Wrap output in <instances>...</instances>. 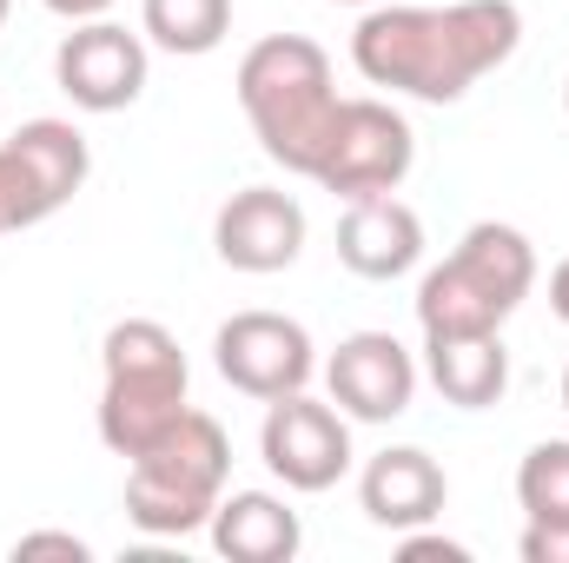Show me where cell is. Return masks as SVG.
Segmentation results:
<instances>
[{
	"label": "cell",
	"instance_id": "cell-1",
	"mask_svg": "<svg viewBox=\"0 0 569 563\" xmlns=\"http://www.w3.org/2000/svg\"><path fill=\"white\" fill-rule=\"evenodd\" d=\"M523 47L517 0H450V7H365L351 60L371 87L411 93L425 107H457L483 73Z\"/></svg>",
	"mask_w": 569,
	"mask_h": 563
},
{
	"label": "cell",
	"instance_id": "cell-2",
	"mask_svg": "<svg viewBox=\"0 0 569 563\" xmlns=\"http://www.w3.org/2000/svg\"><path fill=\"white\" fill-rule=\"evenodd\" d=\"M232 87H239V107H246L259 146H266V159L311 179L331 127H338V107H345L325 47L305 40V33H266L259 47H246Z\"/></svg>",
	"mask_w": 569,
	"mask_h": 563
},
{
	"label": "cell",
	"instance_id": "cell-3",
	"mask_svg": "<svg viewBox=\"0 0 569 563\" xmlns=\"http://www.w3.org/2000/svg\"><path fill=\"white\" fill-rule=\"evenodd\" d=\"M100 444L127 464L192 412V365L159 318H120L100 345Z\"/></svg>",
	"mask_w": 569,
	"mask_h": 563
},
{
	"label": "cell",
	"instance_id": "cell-4",
	"mask_svg": "<svg viewBox=\"0 0 569 563\" xmlns=\"http://www.w3.org/2000/svg\"><path fill=\"white\" fill-rule=\"evenodd\" d=\"M530 285H537V246L503 219H477L443 253V266L418 279V325L425 338L503 332V318L530 298Z\"/></svg>",
	"mask_w": 569,
	"mask_h": 563
},
{
	"label": "cell",
	"instance_id": "cell-5",
	"mask_svg": "<svg viewBox=\"0 0 569 563\" xmlns=\"http://www.w3.org/2000/svg\"><path fill=\"white\" fill-rule=\"evenodd\" d=\"M232 484V437L206 412H186L159 444L127 464V517L146 537H192L212 524Z\"/></svg>",
	"mask_w": 569,
	"mask_h": 563
},
{
	"label": "cell",
	"instance_id": "cell-6",
	"mask_svg": "<svg viewBox=\"0 0 569 563\" xmlns=\"http://www.w3.org/2000/svg\"><path fill=\"white\" fill-rule=\"evenodd\" d=\"M411 166H418V134L391 100H345L311 179L331 199H371V192H398Z\"/></svg>",
	"mask_w": 569,
	"mask_h": 563
},
{
	"label": "cell",
	"instance_id": "cell-7",
	"mask_svg": "<svg viewBox=\"0 0 569 563\" xmlns=\"http://www.w3.org/2000/svg\"><path fill=\"white\" fill-rule=\"evenodd\" d=\"M212 365L232 392L272 405V398H291L311 385L318 372V345L298 318L284 312H232L219 332H212Z\"/></svg>",
	"mask_w": 569,
	"mask_h": 563
},
{
	"label": "cell",
	"instance_id": "cell-8",
	"mask_svg": "<svg viewBox=\"0 0 569 563\" xmlns=\"http://www.w3.org/2000/svg\"><path fill=\"white\" fill-rule=\"evenodd\" d=\"M259 457H266V471L284 491L318 497V491H331L351 471V418L338 405L311 398V392L272 398L266 424H259Z\"/></svg>",
	"mask_w": 569,
	"mask_h": 563
},
{
	"label": "cell",
	"instance_id": "cell-9",
	"mask_svg": "<svg viewBox=\"0 0 569 563\" xmlns=\"http://www.w3.org/2000/svg\"><path fill=\"white\" fill-rule=\"evenodd\" d=\"M146 33H127L120 20H73V33L53 53V80L80 113H127L146 93Z\"/></svg>",
	"mask_w": 569,
	"mask_h": 563
},
{
	"label": "cell",
	"instance_id": "cell-10",
	"mask_svg": "<svg viewBox=\"0 0 569 563\" xmlns=\"http://www.w3.org/2000/svg\"><path fill=\"white\" fill-rule=\"evenodd\" d=\"M325 392L351 424H391L418 398V358L391 332H351L325 358Z\"/></svg>",
	"mask_w": 569,
	"mask_h": 563
},
{
	"label": "cell",
	"instance_id": "cell-11",
	"mask_svg": "<svg viewBox=\"0 0 569 563\" xmlns=\"http://www.w3.org/2000/svg\"><path fill=\"white\" fill-rule=\"evenodd\" d=\"M212 246H219V259L232 273H252V279L284 273L305 253V206L291 192H279V186H246V192H232L219 206Z\"/></svg>",
	"mask_w": 569,
	"mask_h": 563
},
{
	"label": "cell",
	"instance_id": "cell-12",
	"mask_svg": "<svg viewBox=\"0 0 569 563\" xmlns=\"http://www.w3.org/2000/svg\"><path fill=\"white\" fill-rule=\"evenodd\" d=\"M418 259H425V219L398 192L345 199V219H338V266L345 273L385 285V279H405Z\"/></svg>",
	"mask_w": 569,
	"mask_h": 563
},
{
	"label": "cell",
	"instance_id": "cell-13",
	"mask_svg": "<svg viewBox=\"0 0 569 563\" xmlns=\"http://www.w3.org/2000/svg\"><path fill=\"white\" fill-rule=\"evenodd\" d=\"M358 504H365V517L378 524V531H425L443 517V504H450V477H443V464L418 451V444H391V451H378L371 464H365V477H358Z\"/></svg>",
	"mask_w": 569,
	"mask_h": 563
},
{
	"label": "cell",
	"instance_id": "cell-14",
	"mask_svg": "<svg viewBox=\"0 0 569 563\" xmlns=\"http://www.w3.org/2000/svg\"><path fill=\"white\" fill-rule=\"evenodd\" d=\"M13 166H20V186H27V206H33V226L53 219L60 206H73V192L87 186L93 172V152H87V134L73 120H27L13 140Z\"/></svg>",
	"mask_w": 569,
	"mask_h": 563
},
{
	"label": "cell",
	"instance_id": "cell-15",
	"mask_svg": "<svg viewBox=\"0 0 569 563\" xmlns=\"http://www.w3.org/2000/svg\"><path fill=\"white\" fill-rule=\"evenodd\" d=\"M425 378L443 405L457 412H490L510 392V352L503 332H457V338H425Z\"/></svg>",
	"mask_w": 569,
	"mask_h": 563
},
{
	"label": "cell",
	"instance_id": "cell-16",
	"mask_svg": "<svg viewBox=\"0 0 569 563\" xmlns=\"http://www.w3.org/2000/svg\"><path fill=\"white\" fill-rule=\"evenodd\" d=\"M206 531H212V551L232 563H291L305 544L298 511L272 491H226Z\"/></svg>",
	"mask_w": 569,
	"mask_h": 563
},
{
	"label": "cell",
	"instance_id": "cell-17",
	"mask_svg": "<svg viewBox=\"0 0 569 563\" xmlns=\"http://www.w3.org/2000/svg\"><path fill=\"white\" fill-rule=\"evenodd\" d=\"M140 33L179 60H199L232 33V0H140Z\"/></svg>",
	"mask_w": 569,
	"mask_h": 563
},
{
	"label": "cell",
	"instance_id": "cell-18",
	"mask_svg": "<svg viewBox=\"0 0 569 563\" xmlns=\"http://www.w3.org/2000/svg\"><path fill=\"white\" fill-rule=\"evenodd\" d=\"M517 504L537 531H569V437H543L517 464Z\"/></svg>",
	"mask_w": 569,
	"mask_h": 563
},
{
	"label": "cell",
	"instance_id": "cell-19",
	"mask_svg": "<svg viewBox=\"0 0 569 563\" xmlns=\"http://www.w3.org/2000/svg\"><path fill=\"white\" fill-rule=\"evenodd\" d=\"M13 557H67V563H87L93 551H87L73 531H27V537L13 544Z\"/></svg>",
	"mask_w": 569,
	"mask_h": 563
},
{
	"label": "cell",
	"instance_id": "cell-20",
	"mask_svg": "<svg viewBox=\"0 0 569 563\" xmlns=\"http://www.w3.org/2000/svg\"><path fill=\"white\" fill-rule=\"evenodd\" d=\"M398 557H405V563H425V557L470 563V551H463V544H450V537H425V531H405V537H398Z\"/></svg>",
	"mask_w": 569,
	"mask_h": 563
},
{
	"label": "cell",
	"instance_id": "cell-21",
	"mask_svg": "<svg viewBox=\"0 0 569 563\" xmlns=\"http://www.w3.org/2000/svg\"><path fill=\"white\" fill-rule=\"evenodd\" d=\"M523 563H569V531H523Z\"/></svg>",
	"mask_w": 569,
	"mask_h": 563
},
{
	"label": "cell",
	"instance_id": "cell-22",
	"mask_svg": "<svg viewBox=\"0 0 569 563\" xmlns=\"http://www.w3.org/2000/svg\"><path fill=\"white\" fill-rule=\"evenodd\" d=\"M47 13H60V20H100L113 0H40Z\"/></svg>",
	"mask_w": 569,
	"mask_h": 563
},
{
	"label": "cell",
	"instance_id": "cell-23",
	"mask_svg": "<svg viewBox=\"0 0 569 563\" xmlns=\"http://www.w3.org/2000/svg\"><path fill=\"white\" fill-rule=\"evenodd\" d=\"M550 312L569 325V259H557V273H550Z\"/></svg>",
	"mask_w": 569,
	"mask_h": 563
},
{
	"label": "cell",
	"instance_id": "cell-24",
	"mask_svg": "<svg viewBox=\"0 0 569 563\" xmlns=\"http://www.w3.org/2000/svg\"><path fill=\"white\" fill-rule=\"evenodd\" d=\"M338 7H378V0H338Z\"/></svg>",
	"mask_w": 569,
	"mask_h": 563
},
{
	"label": "cell",
	"instance_id": "cell-25",
	"mask_svg": "<svg viewBox=\"0 0 569 563\" xmlns=\"http://www.w3.org/2000/svg\"><path fill=\"white\" fill-rule=\"evenodd\" d=\"M7 7H13V0H0V27H7Z\"/></svg>",
	"mask_w": 569,
	"mask_h": 563
},
{
	"label": "cell",
	"instance_id": "cell-26",
	"mask_svg": "<svg viewBox=\"0 0 569 563\" xmlns=\"http://www.w3.org/2000/svg\"><path fill=\"white\" fill-rule=\"evenodd\" d=\"M563 412H569V372H563Z\"/></svg>",
	"mask_w": 569,
	"mask_h": 563
},
{
	"label": "cell",
	"instance_id": "cell-27",
	"mask_svg": "<svg viewBox=\"0 0 569 563\" xmlns=\"http://www.w3.org/2000/svg\"><path fill=\"white\" fill-rule=\"evenodd\" d=\"M563 113H569V80H563Z\"/></svg>",
	"mask_w": 569,
	"mask_h": 563
},
{
	"label": "cell",
	"instance_id": "cell-28",
	"mask_svg": "<svg viewBox=\"0 0 569 563\" xmlns=\"http://www.w3.org/2000/svg\"><path fill=\"white\" fill-rule=\"evenodd\" d=\"M0 233H7V213H0Z\"/></svg>",
	"mask_w": 569,
	"mask_h": 563
}]
</instances>
